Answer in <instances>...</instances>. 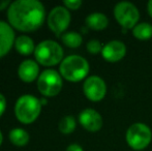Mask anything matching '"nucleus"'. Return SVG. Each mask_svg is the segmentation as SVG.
Masks as SVG:
<instances>
[{
	"instance_id": "1",
	"label": "nucleus",
	"mask_w": 152,
	"mask_h": 151,
	"mask_svg": "<svg viewBox=\"0 0 152 151\" xmlns=\"http://www.w3.org/2000/svg\"><path fill=\"white\" fill-rule=\"evenodd\" d=\"M8 22L17 30L30 32L38 29L46 18V10L36 0H17L7 10Z\"/></svg>"
},
{
	"instance_id": "2",
	"label": "nucleus",
	"mask_w": 152,
	"mask_h": 151,
	"mask_svg": "<svg viewBox=\"0 0 152 151\" xmlns=\"http://www.w3.org/2000/svg\"><path fill=\"white\" fill-rule=\"evenodd\" d=\"M61 77L69 82H79L85 79L89 73V63L80 55H69L62 60L60 67Z\"/></svg>"
},
{
	"instance_id": "3",
	"label": "nucleus",
	"mask_w": 152,
	"mask_h": 151,
	"mask_svg": "<svg viewBox=\"0 0 152 151\" xmlns=\"http://www.w3.org/2000/svg\"><path fill=\"white\" fill-rule=\"evenodd\" d=\"M42 111V104L33 95H23L19 97L15 106V114L20 122L29 124L36 120Z\"/></svg>"
},
{
	"instance_id": "4",
	"label": "nucleus",
	"mask_w": 152,
	"mask_h": 151,
	"mask_svg": "<svg viewBox=\"0 0 152 151\" xmlns=\"http://www.w3.org/2000/svg\"><path fill=\"white\" fill-rule=\"evenodd\" d=\"M37 62L44 66H53L63 60V50L54 40H44L38 44L34 51Z\"/></svg>"
},
{
	"instance_id": "5",
	"label": "nucleus",
	"mask_w": 152,
	"mask_h": 151,
	"mask_svg": "<svg viewBox=\"0 0 152 151\" xmlns=\"http://www.w3.org/2000/svg\"><path fill=\"white\" fill-rule=\"evenodd\" d=\"M152 131L150 127L142 122L132 124L126 131V142L134 150H143L150 144Z\"/></svg>"
},
{
	"instance_id": "6",
	"label": "nucleus",
	"mask_w": 152,
	"mask_h": 151,
	"mask_svg": "<svg viewBox=\"0 0 152 151\" xmlns=\"http://www.w3.org/2000/svg\"><path fill=\"white\" fill-rule=\"evenodd\" d=\"M62 77L54 69H46L38 77L37 88L45 96H55L62 89Z\"/></svg>"
},
{
	"instance_id": "7",
	"label": "nucleus",
	"mask_w": 152,
	"mask_h": 151,
	"mask_svg": "<svg viewBox=\"0 0 152 151\" xmlns=\"http://www.w3.org/2000/svg\"><path fill=\"white\" fill-rule=\"evenodd\" d=\"M114 17L123 28L134 29V27L139 22L140 12L134 4L123 1L115 5Z\"/></svg>"
},
{
	"instance_id": "8",
	"label": "nucleus",
	"mask_w": 152,
	"mask_h": 151,
	"mask_svg": "<svg viewBox=\"0 0 152 151\" xmlns=\"http://www.w3.org/2000/svg\"><path fill=\"white\" fill-rule=\"evenodd\" d=\"M70 23V14L64 6H56L48 16V25L56 35H60L67 29Z\"/></svg>"
},
{
	"instance_id": "9",
	"label": "nucleus",
	"mask_w": 152,
	"mask_h": 151,
	"mask_svg": "<svg viewBox=\"0 0 152 151\" xmlns=\"http://www.w3.org/2000/svg\"><path fill=\"white\" fill-rule=\"evenodd\" d=\"M84 94L89 101L97 103L104 99L107 93V85L104 81L98 76H91L87 78L83 85Z\"/></svg>"
},
{
	"instance_id": "10",
	"label": "nucleus",
	"mask_w": 152,
	"mask_h": 151,
	"mask_svg": "<svg viewBox=\"0 0 152 151\" xmlns=\"http://www.w3.org/2000/svg\"><path fill=\"white\" fill-rule=\"evenodd\" d=\"M102 55L108 62H118L126 55V46L120 40H111L104 46Z\"/></svg>"
},
{
	"instance_id": "11",
	"label": "nucleus",
	"mask_w": 152,
	"mask_h": 151,
	"mask_svg": "<svg viewBox=\"0 0 152 151\" xmlns=\"http://www.w3.org/2000/svg\"><path fill=\"white\" fill-rule=\"evenodd\" d=\"M79 121L86 131L96 133L102 127V117L93 109H85L79 115Z\"/></svg>"
},
{
	"instance_id": "12",
	"label": "nucleus",
	"mask_w": 152,
	"mask_h": 151,
	"mask_svg": "<svg viewBox=\"0 0 152 151\" xmlns=\"http://www.w3.org/2000/svg\"><path fill=\"white\" fill-rule=\"evenodd\" d=\"M15 42V33L12 26L0 21V58L10 52Z\"/></svg>"
},
{
	"instance_id": "13",
	"label": "nucleus",
	"mask_w": 152,
	"mask_h": 151,
	"mask_svg": "<svg viewBox=\"0 0 152 151\" xmlns=\"http://www.w3.org/2000/svg\"><path fill=\"white\" fill-rule=\"evenodd\" d=\"M39 67L38 64L33 60L27 59L20 64L18 69V75L20 79L25 83H31L38 77Z\"/></svg>"
},
{
	"instance_id": "14",
	"label": "nucleus",
	"mask_w": 152,
	"mask_h": 151,
	"mask_svg": "<svg viewBox=\"0 0 152 151\" xmlns=\"http://www.w3.org/2000/svg\"><path fill=\"white\" fill-rule=\"evenodd\" d=\"M109 24V19L104 14L93 12L86 18V25L93 30H104Z\"/></svg>"
},
{
	"instance_id": "15",
	"label": "nucleus",
	"mask_w": 152,
	"mask_h": 151,
	"mask_svg": "<svg viewBox=\"0 0 152 151\" xmlns=\"http://www.w3.org/2000/svg\"><path fill=\"white\" fill-rule=\"evenodd\" d=\"M16 50L22 55H30L32 52L35 51L33 40L27 35H21L15 42Z\"/></svg>"
},
{
	"instance_id": "16",
	"label": "nucleus",
	"mask_w": 152,
	"mask_h": 151,
	"mask_svg": "<svg viewBox=\"0 0 152 151\" xmlns=\"http://www.w3.org/2000/svg\"><path fill=\"white\" fill-rule=\"evenodd\" d=\"M132 35L139 40H147L152 37V25L147 22L139 23L132 29Z\"/></svg>"
},
{
	"instance_id": "17",
	"label": "nucleus",
	"mask_w": 152,
	"mask_h": 151,
	"mask_svg": "<svg viewBox=\"0 0 152 151\" xmlns=\"http://www.w3.org/2000/svg\"><path fill=\"white\" fill-rule=\"evenodd\" d=\"M10 140L16 146H25L29 141V135L23 128H14L10 133Z\"/></svg>"
},
{
	"instance_id": "18",
	"label": "nucleus",
	"mask_w": 152,
	"mask_h": 151,
	"mask_svg": "<svg viewBox=\"0 0 152 151\" xmlns=\"http://www.w3.org/2000/svg\"><path fill=\"white\" fill-rule=\"evenodd\" d=\"M61 39L65 46L68 48H79L82 44L83 38L80 33L76 31H70V32L64 33L61 36Z\"/></svg>"
},
{
	"instance_id": "19",
	"label": "nucleus",
	"mask_w": 152,
	"mask_h": 151,
	"mask_svg": "<svg viewBox=\"0 0 152 151\" xmlns=\"http://www.w3.org/2000/svg\"><path fill=\"white\" fill-rule=\"evenodd\" d=\"M76 119L72 116H65L59 122V131L64 135H69L76 128Z\"/></svg>"
},
{
	"instance_id": "20",
	"label": "nucleus",
	"mask_w": 152,
	"mask_h": 151,
	"mask_svg": "<svg viewBox=\"0 0 152 151\" xmlns=\"http://www.w3.org/2000/svg\"><path fill=\"white\" fill-rule=\"evenodd\" d=\"M104 47L102 46L99 40L97 39H91L87 44V50L90 54H98L102 51Z\"/></svg>"
},
{
	"instance_id": "21",
	"label": "nucleus",
	"mask_w": 152,
	"mask_h": 151,
	"mask_svg": "<svg viewBox=\"0 0 152 151\" xmlns=\"http://www.w3.org/2000/svg\"><path fill=\"white\" fill-rule=\"evenodd\" d=\"M64 5L66 8H69V9L76 10L82 5V1L81 0H65L63 1Z\"/></svg>"
},
{
	"instance_id": "22",
	"label": "nucleus",
	"mask_w": 152,
	"mask_h": 151,
	"mask_svg": "<svg viewBox=\"0 0 152 151\" xmlns=\"http://www.w3.org/2000/svg\"><path fill=\"white\" fill-rule=\"evenodd\" d=\"M5 108H6V99H5V97L0 93V117L4 113Z\"/></svg>"
},
{
	"instance_id": "23",
	"label": "nucleus",
	"mask_w": 152,
	"mask_h": 151,
	"mask_svg": "<svg viewBox=\"0 0 152 151\" xmlns=\"http://www.w3.org/2000/svg\"><path fill=\"white\" fill-rule=\"evenodd\" d=\"M66 151H84V150L78 144H72V145H69L66 148Z\"/></svg>"
},
{
	"instance_id": "24",
	"label": "nucleus",
	"mask_w": 152,
	"mask_h": 151,
	"mask_svg": "<svg viewBox=\"0 0 152 151\" xmlns=\"http://www.w3.org/2000/svg\"><path fill=\"white\" fill-rule=\"evenodd\" d=\"M8 4H10V1H8V0H0V10L5 9V8L8 6Z\"/></svg>"
},
{
	"instance_id": "25",
	"label": "nucleus",
	"mask_w": 152,
	"mask_h": 151,
	"mask_svg": "<svg viewBox=\"0 0 152 151\" xmlns=\"http://www.w3.org/2000/svg\"><path fill=\"white\" fill-rule=\"evenodd\" d=\"M147 10H148V14L149 16L152 18V0L148 2V4H147Z\"/></svg>"
},
{
	"instance_id": "26",
	"label": "nucleus",
	"mask_w": 152,
	"mask_h": 151,
	"mask_svg": "<svg viewBox=\"0 0 152 151\" xmlns=\"http://www.w3.org/2000/svg\"><path fill=\"white\" fill-rule=\"evenodd\" d=\"M39 101H40V104H42V105H47V104H48V101H47L46 98H40Z\"/></svg>"
},
{
	"instance_id": "27",
	"label": "nucleus",
	"mask_w": 152,
	"mask_h": 151,
	"mask_svg": "<svg viewBox=\"0 0 152 151\" xmlns=\"http://www.w3.org/2000/svg\"><path fill=\"white\" fill-rule=\"evenodd\" d=\"M2 141H3V137H2V133H1V131H0V145L2 144Z\"/></svg>"
}]
</instances>
